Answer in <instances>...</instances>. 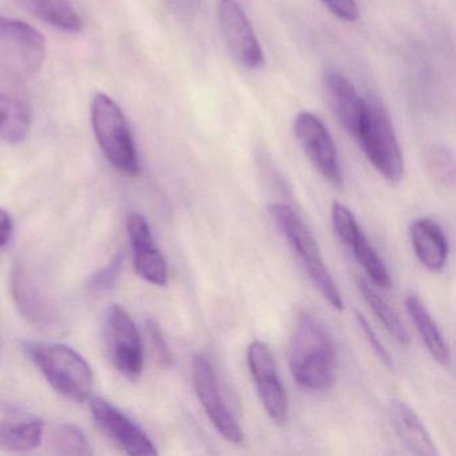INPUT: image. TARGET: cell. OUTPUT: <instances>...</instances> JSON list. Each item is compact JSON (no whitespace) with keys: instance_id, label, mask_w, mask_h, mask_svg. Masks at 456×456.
Listing matches in <instances>:
<instances>
[{"instance_id":"cell-24","label":"cell","mask_w":456,"mask_h":456,"mask_svg":"<svg viewBox=\"0 0 456 456\" xmlns=\"http://www.w3.org/2000/svg\"><path fill=\"white\" fill-rule=\"evenodd\" d=\"M53 452L57 455L89 456L93 455L89 440L84 432L73 424H63L55 429L50 440Z\"/></svg>"},{"instance_id":"cell-18","label":"cell","mask_w":456,"mask_h":456,"mask_svg":"<svg viewBox=\"0 0 456 456\" xmlns=\"http://www.w3.org/2000/svg\"><path fill=\"white\" fill-rule=\"evenodd\" d=\"M411 244L427 271H442L447 263L448 240L439 224L431 218H416L410 228Z\"/></svg>"},{"instance_id":"cell-9","label":"cell","mask_w":456,"mask_h":456,"mask_svg":"<svg viewBox=\"0 0 456 456\" xmlns=\"http://www.w3.org/2000/svg\"><path fill=\"white\" fill-rule=\"evenodd\" d=\"M193 372L194 389L202 408L207 412L208 418L212 421L216 431L226 440V442L240 444L244 442V431L240 427L239 421L229 410L221 395L218 387L217 376L213 370L212 362L205 354H197L191 364Z\"/></svg>"},{"instance_id":"cell-29","label":"cell","mask_w":456,"mask_h":456,"mask_svg":"<svg viewBox=\"0 0 456 456\" xmlns=\"http://www.w3.org/2000/svg\"><path fill=\"white\" fill-rule=\"evenodd\" d=\"M322 4L346 22H354L359 18V7L354 0H322Z\"/></svg>"},{"instance_id":"cell-19","label":"cell","mask_w":456,"mask_h":456,"mask_svg":"<svg viewBox=\"0 0 456 456\" xmlns=\"http://www.w3.org/2000/svg\"><path fill=\"white\" fill-rule=\"evenodd\" d=\"M389 413L397 435L405 447L410 448L411 452L423 456L439 455L436 444L427 431L423 421L407 403L394 400Z\"/></svg>"},{"instance_id":"cell-14","label":"cell","mask_w":456,"mask_h":456,"mask_svg":"<svg viewBox=\"0 0 456 456\" xmlns=\"http://www.w3.org/2000/svg\"><path fill=\"white\" fill-rule=\"evenodd\" d=\"M90 410L95 423L110 436L125 452L133 456H154L156 445L146 432L129 416L102 397L90 396Z\"/></svg>"},{"instance_id":"cell-1","label":"cell","mask_w":456,"mask_h":456,"mask_svg":"<svg viewBox=\"0 0 456 456\" xmlns=\"http://www.w3.org/2000/svg\"><path fill=\"white\" fill-rule=\"evenodd\" d=\"M289 368L298 386L327 392L336 383V351L332 336L322 320L301 314L289 344Z\"/></svg>"},{"instance_id":"cell-17","label":"cell","mask_w":456,"mask_h":456,"mask_svg":"<svg viewBox=\"0 0 456 456\" xmlns=\"http://www.w3.org/2000/svg\"><path fill=\"white\" fill-rule=\"evenodd\" d=\"M12 292L20 314L26 319L44 327L57 324L60 319L57 306L42 292L22 266H15L12 272Z\"/></svg>"},{"instance_id":"cell-26","label":"cell","mask_w":456,"mask_h":456,"mask_svg":"<svg viewBox=\"0 0 456 456\" xmlns=\"http://www.w3.org/2000/svg\"><path fill=\"white\" fill-rule=\"evenodd\" d=\"M354 317H356L357 324H359L360 330L364 333L365 338H367L368 344H370V348H372L373 354L379 357L381 362L386 365L389 370H394V360H392L391 354H389L388 349L384 346V344L381 343L380 338H379L378 333L373 330V328L370 327L368 320L365 319L364 314H360L359 311L354 312Z\"/></svg>"},{"instance_id":"cell-13","label":"cell","mask_w":456,"mask_h":456,"mask_svg":"<svg viewBox=\"0 0 456 456\" xmlns=\"http://www.w3.org/2000/svg\"><path fill=\"white\" fill-rule=\"evenodd\" d=\"M25 79L0 63V140L20 143L30 132L33 114Z\"/></svg>"},{"instance_id":"cell-4","label":"cell","mask_w":456,"mask_h":456,"mask_svg":"<svg viewBox=\"0 0 456 456\" xmlns=\"http://www.w3.org/2000/svg\"><path fill=\"white\" fill-rule=\"evenodd\" d=\"M364 101V118L354 138L379 175L388 183H399L404 177V159L394 126L378 98Z\"/></svg>"},{"instance_id":"cell-7","label":"cell","mask_w":456,"mask_h":456,"mask_svg":"<svg viewBox=\"0 0 456 456\" xmlns=\"http://www.w3.org/2000/svg\"><path fill=\"white\" fill-rule=\"evenodd\" d=\"M247 362L266 415L277 426H285L289 416V403L271 349L263 341H252L248 346Z\"/></svg>"},{"instance_id":"cell-11","label":"cell","mask_w":456,"mask_h":456,"mask_svg":"<svg viewBox=\"0 0 456 456\" xmlns=\"http://www.w3.org/2000/svg\"><path fill=\"white\" fill-rule=\"evenodd\" d=\"M330 218H332L336 237L346 249H351L354 260L368 274L370 281L378 287L388 289L392 284L388 269L383 258L379 256L362 229L360 228L354 213L346 205L333 202Z\"/></svg>"},{"instance_id":"cell-22","label":"cell","mask_w":456,"mask_h":456,"mask_svg":"<svg viewBox=\"0 0 456 456\" xmlns=\"http://www.w3.org/2000/svg\"><path fill=\"white\" fill-rule=\"evenodd\" d=\"M28 12L66 33H79L84 20L71 0H18Z\"/></svg>"},{"instance_id":"cell-15","label":"cell","mask_w":456,"mask_h":456,"mask_svg":"<svg viewBox=\"0 0 456 456\" xmlns=\"http://www.w3.org/2000/svg\"><path fill=\"white\" fill-rule=\"evenodd\" d=\"M127 234L138 276L156 287H165L169 280L167 260L154 241L148 220L140 213H133L127 220Z\"/></svg>"},{"instance_id":"cell-10","label":"cell","mask_w":456,"mask_h":456,"mask_svg":"<svg viewBox=\"0 0 456 456\" xmlns=\"http://www.w3.org/2000/svg\"><path fill=\"white\" fill-rule=\"evenodd\" d=\"M217 20L221 36L232 57L247 70H260L265 63L252 25L237 0H218Z\"/></svg>"},{"instance_id":"cell-3","label":"cell","mask_w":456,"mask_h":456,"mask_svg":"<svg viewBox=\"0 0 456 456\" xmlns=\"http://www.w3.org/2000/svg\"><path fill=\"white\" fill-rule=\"evenodd\" d=\"M23 351L44 373L55 391L73 402H86L93 396L94 372L89 362L65 344L26 341Z\"/></svg>"},{"instance_id":"cell-25","label":"cell","mask_w":456,"mask_h":456,"mask_svg":"<svg viewBox=\"0 0 456 456\" xmlns=\"http://www.w3.org/2000/svg\"><path fill=\"white\" fill-rule=\"evenodd\" d=\"M429 170L443 186H453V159L445 149H435L429 157Z\"/></svg>"},{"instance_id":"cell-5","label":"cell","mask_w":456,"mask_h":456,"mask_svg":"<svg viewBox=\"0 0 456 456\" xmlns=\"http://www.w3.org/2000/svg\"><path fill=\"white\" fill-rule=\"evenodd\" d=\"M95 138L106 159L119 172L138 175L140 159L126 117L109 95L98 93L92 103Z\"/></svg>"},{"instance_id":"cell-28","label":"cell","mask_w":456,"mask_h":456,"mask_svg":"<svg viewBox=\"0 0 456 456\" xmlns=\"http://www.w3.org/2000/svg\"><path fill=\"white\" fill-rule=\"evenodd\" d=\"M146 330H148L149 338H151V346H153L154 352H156L157 357L162 364L172 365L173 356L170 352L169 346H167V340H165L164 333H162L161 328L157 324L154 320H148L146 324Z\"/></svg>"},{"instance_id":"cell-6","label":"cell","mask_w":456,"mask_h":456,"mask_svg":"<svg viewBox=\"0 0 456 456\" xmlns=\"http://www.w3.org/2000/svg\"><path fill=\"white\" fill-rule=\"evenodd\" d=\"M46 58L42 34L22 20L0 17V63L22 79L41 71Z\"/></svg>"},{"instance_id":"cell-2","label":"cell","mask_w":456,"mask_h":456,"mask_svg":"<svg viewBox=\"0 0 456 456\" xmlns=\"http://www.w3.org/2000/svg\"><path fill=\"white\" fill-rule=\"evenodd\" d=\"M268 213L281 236L287 240L288 244L297 256L304 271L306 272L320 295L335 311H344L340 289L332 274L328 271L319 244L303 218L290 205L284 202H273L269 205Z\"/></svg>"},{"instance_id":"cell-12","label":"cell","mask_w":456,"mask_h":456,"mask_svg":"<svg viewBox=\"0 0 456 456\" xmlns=\"http://www.w3.org/2000/svg\"><path fill=\"white\" fill-rule=\"evenodd\" d=\"M296 138L314 169L330 185L341 188L343 175L338 164V151L327 127L314 114H298L293 124Z\"/></svg>"},{"instance_id":"cell-21","label":"cell","mask_w":456,"mask_h":456,"mask_svg":"<svg viewBox=\"0 0 456 456\" xmlns=\"http://www.w3.org/2000/svg\"><path fill=\"white\" fill-rule=\"evenodd\" d=\"M405 309H407L411 320L415 324L416 330L420 335L421 340H423L424 346H427L431 356L442 367H450L451 352L447 341H445L444 336L440 332L434 317L431 316L420 297L418 295H413V293L408 295L405 298Z\"/></svg>"},{"instance_id":"cell-20","label":"cell","mask_w":456,"mask_h":456,"mask_svg":"<svg viewBox=\"0 0 456 456\" xmlns=\"http://www.w3.org/2000/svg\"><path fill=\"white\" fill-rule=\"evenodd\" d=\"M44 436V421L28 413H10L0 420V448L7 451L36 450Z\"/></svg>"},{"instance_id":"cell-23","label":"cell","mask_w":456,"mask_h":456,"mask_svg":"<svg viewBox=\"0 0 456 456\" xmlns=\"http://www.w3.org/2000/svg\"><path fill=\"white\" fill-rule=\"evenodd\" d=\"M357 288L364 297L365 303L372 309L373 314L386 328L387 332L402 346L411 344V335L405 325L400 320L399 314L392 309V306L376 292L375 288L364 279L357 280Z\"/></svg>"},{"instance_id":"cell-8","label":"cell","mask_w":456,"mask_h":456,"mask_svg":"<svg viewBox=\"0 0 456 456\" xmlns=\"http://www.w3.org/2000/svg\"><path fill=\"white\" fill-rule=\"evenodd\" d=\"M109 354L117 370L127 379H138L143 370V346L137 325L119 305H110L103 324Z\"/></svg>"},{"instance_id":"cell-30","label":"cell","mask_w":456,"mask_h":456,"mask_svg":"<svg viewBox=\"0 0 456 456\" xmlns=\"http://www.w3.org/2000/svg\"><path fill=\"white\" fill-rule=\"evenodd\" d=\"M14 231L12 216L0 208V249L9 244Z\"/></svg>"},{"instance_id":"cell-16","label":"cell","mask_w":456,"mask_h":456,"mask_svg":"<svg viewBox=\"0 0 456 456\" xmlns=\"http://www.w3.org/2000/svg\"><path fill=\"white\" fill-rule=\"evenodd\" d=\"M322 86L333 116L346 132L356 137L364 118L365 101L357 94L354 85L338 71H327Z\"/></svg>"},{"instance_id":"cell-27","label":"cell","mask_w":456,"mask_h":456,"mask_svg":"<svg viewBox=\"0 0 456 456\" xmlns=\"http://www.w3.org/2000/svg\"><path fill=\"white\" fill-rule=\"evenodd\" d=\"M121 268L122 255H117L106 268L93 276L90 288L101 292V290H108L109 288L114 287L119 273H121Z\"/></svg>"}]
</instances>
